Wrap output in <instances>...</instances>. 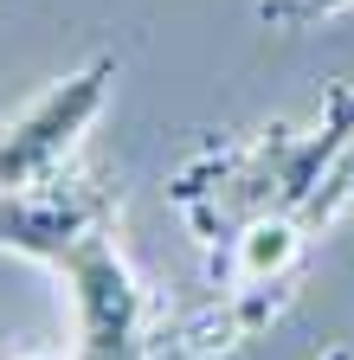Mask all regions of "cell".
Listing matches in <instances>:
<instances>
[{
	"mask_svg": "<svg viewBox=\"0 0 354 360\" xmlns=\"http://www.w3.org/2000/svg\"><path fill=\"white\" fill-rule=\"evenodd\" d=\"M213 270V302L187 315L174 347L213 360L258 341L290 309L329 225L354 206V77H335L303 116H277L239 142H206L167 174Z\"/></svg>",
	"mask_w": 354,
	"mask_h": 360,
	"instance_id": "obj_1",
	"label": "cell"
},
{
	"mask_svg": "<svg viewBox=\"0 0 354 360\" xmlns=\"http://www.w3.org/2000/svg\"><path fill=\"white\" fill-rule=\"evenodd\" d=\"M0 251L65 283L71 360H155V302L122 251L110 187L71 167L52 187L0 193Z\"/></svg>",
	"mask_w": 354,
	"mask_h": 360,
	"instance_id": "obj_2",
	"label": "cell"
},
{
	"mask_svg": "<svg viewBox=\"0 0 354 360\" xmlns=\"http://www.w3.org/2000/svg\"><path fill=\"white\" fill-rule=\"evenodd\" d=\"M110 84H116V58H84L77 71L52 77L46 90L0 122V193H32V187H52V180L71 174L91 122L110 103Z\"/></svg>",
	"mask_w": 354,
	"mask_h": 360,
	"instance_id": "obj_3",
	"label": "cell"
},
{
	"mask_svg": "<svg viewBox=\"0 0 354 360\" xmlns=\"http://www.w3.org/2000/svg\"><path fill=\"white\" fill-rule=\"evenodd\" d=\"M354 0H258V26L264 32H284V39H296V32H316V26H329L335 13H348Z\"/></svg>",
	"mask_w": 354,
	"mask_h": 360,
	"instance_id": "obj_4",
	"label": "cell"
},
{
	"mask_svg": "<svg viewBox=\"0 0 354 360\" xmlns=\"http://www.w3.org/2000/svg\"><path fill=\"white\" fill-rule=\"evenodd\" d=\"M316 360H354V347H348V341H329V347H322Z\"/></svg>",
	"mask_w": 354,
	"mask_h": 360,
	"instance_id": "obj_5",
	"label": "cell"
},
{
	"mask_svg": "<svg viewBox=\"0 0 354 360\" xmlns=\"http://www.w3.org/2000/svg\"><path fill=\"white\" fill-rule=\"evenodd\" d=\"M20 360H52V354H20Z\"/></svg>",
	"mask_w": 354,
	"mask_h": 360,
	"instance_id": "obj_6",
	"label": "cell"
},
{
	"mask_svg": "<svg viewBox=\"0 0 354 360\" xmlns=\"http://www.w3.org/2000/svg\"><path fill=\"white\" fill-rule=\"evenodd\" d=\"M348 225H354V206H348Z\"/></svg>",
	"mask_w": 354,
	"mask_h": 360,
	"instance_id": "obj_7",
	"label": "cell"
}]
</instances>
